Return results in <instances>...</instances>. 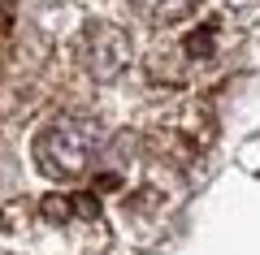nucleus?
<instances>
[{
  "label": "nucleus",
  "mask_w": 260,
  "mask_h": 255,
  "mask_svg": "<svg viewBox=\"0 0 260 255\" xmlns=\"http://www.w3.org/2000/svg\"><path fill=\"white\" fill-rule=\"evenodd\" d=\"M104 152V130L91 117H56L35 134V164L56 182H78Z\"/></svg>",
  "instance_id": "nucleus-1"
},
{
  "label": "nucleus",
  "mask_w": 260,
  "mask_h": 255,
  "mask_svg": "<svg viewBox=\"0 0 260 255\" xmlns=\"http://www.w3.org/2000/svg\"><path fill=\"white\" fill-rule=\"evenodd\" d=\"M126 56H130V44H126V35H121L117 26H87V35H83V61H87V69L95 74V78H113V74H121V65H126Z\"/></svg>",
  "instance_id": "nucleus-2"
},
{
  "label": "nucleus",
  "mask_w": 260,
  "mask_h": 255,
  "mask_svg": "<svg viewBox=\"0 0 260 255\" xmlns=\"http://www.w3.org/2000/svg\"><path fill=\"white\" fill-rule=\"evenodd\" d=\"M200 0H135V9L152 22H182Z\"/></svg>",
  "instance_id": "nucleus-3"
},
{
  "label": "nucleus",
  "mask_w": 260,
  "mask_h": 255,
  "mask_svg": "<svg viewBox=\"0 0 260 255\" xmlns=\"http://www.w3.org/2000/svg\"><path fill=\"white\" fill-rule=\"evenodd\" d=\"M9 26H13V0H0V39L9 35Z\"/></svg>",
  "instance_id": "nucleus-4"
}]
</instances>
